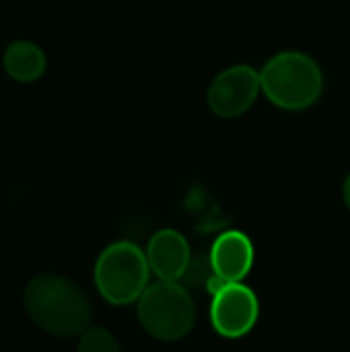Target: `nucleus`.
Instances as JSON below:
<instances>
[{
    "label": "nucleus",
    "mask_w": 350,
    "mask_h": 352,
    "mask_svg": "<svg viewBox=\"0 0 350 352\" xmlns=\"http://www.w3.org/2000/svg\"><path fill=\"white\" fill-rule=\"evenodd\" d=\"M151 266L146 254L132 241L107 245L93 268V280L99 295L116 307L136 303L149 287Z\"/></svg>",
    "instance_id": "7ed1b4c3"
},
{
    "label": "nucleus",
    "mask_w": 350,
    "mask_h": 352,
    "mask_svg": "<svg viewBox=\"0 0 350 352\" xmlns=\"http://www.w3.org/2000/svg\"><path fill=\"white\" fill-rule=\"evenodd\" d=\"M29 320L50 336L72 338L91 328L93 311L83 289L56 272L33 276L23 291Z\"/></svg>",
    "instance_id": "f257e3e1"
},
{
    "label": "nucleus",
    "mask_w": 350,
    "mask_h": 352,
    "mask_svg": "<svg viewBox=\"0 0 350 352\" xmlns=\"http://www.w3.org/2000/svg\"><path fill=\"white\" fill-rule=\"evenodd\" d=\"M4 72L17 82H35L45 72V54L43 50L27 39L12 41L2 56Z\"/></svg>",
    "instance_id": "1a4fd4ad"
},
{
    "label": "nucleus",
    "mask_w": 350,
    "mask_h": 352,
    "mask_svg": "<svg viewBox=\"0 0 350 352\" xmlns=\"http://www.w3.org/2000/svg\"><path fill=\"white\" fill-rule=\"evenodd\" d=\"M342 200H344L347 208L350 210V173L347 175V179H344V186H342Z\"/></svg>",
    "instance_id": "9b49d317"
},
{
    "label": "nucleus",
    "mask_w": 350,
    "mask_h": 352,
    "mask_svg": "<svg viewBox=\"0 0 350 352\" xmlns=\"http://www.w3.org/2000/svg\"><path fill=\"white\" fill-rule=\"evenodd\" d=\"M138 322L146 334L163 342L186 338L196 324V303L179 283L157 280L136 301Z\"/></svg>",
    "instance_id": "20e7f679"
},
{
    "label": "nucleus",
    "mask_w": 350,
    "mask_h": 352,
    "mask_svg": "<svg viewBox=\"0 0 350 352\" xmlns=\"http://www.w3.org/2000/svg\"><path fill=\"white\" fill-rule=\"evenodd\" d=\"M76 352H122V346L109 330L91 326L78 336Z\"/></svg>",
    "instance_id": "9d476101"
},
{
    "label": "nucleus",
    "mask_w": 350,
    "mask_h": 352,
    "mask_svg": "<svg viewBox=\"0 0 350 352\" xmlns=\"http://www.w3.org/2000/svg\"><path fill=\"white\" fill-rule=\"evenodd\" d=\"M260 82L266 99L289 111L311 107L324 91L318 62L295 50L272 56L260 72Z\"/></svg>",
    "instance_id": "f03ea898"
},
{
    "label": "nucleus",
    "mask_w": 350,
    "mask_h": 352,
    "mask_svg": "<svg viewBox=\"0 0 350 352\" xmlns=\"http://www.w3.org/2000/svg\"><path fill=\"white\" fill-rule=\"evenodd\" d=\"M210 324L223 338H241L258 322L260 301L243 283H219L212 278Z\"/></svg>",
    "instance_id": "39448f33"
},
{
    "label": "nucleus",
    "mask_w": 350,
    "mask_h": 352,
    "mask_svg": "<svg viewBox=\"0 0 350 352\" xmlns=\"http://www.w3.org/2000/svg\"><path fill=\"white\" fill-rule=\"evenodd\" d=\"M146 260L151 272L159 280L177 283L190 268V243L188 239L175 229H161L157 231L146 245Z\"/></svg>",
    "instance_id": "6e6552de"
},
{
    "label": "nucleus",
    "mask_w": 350,
    "mask_h": 352,
    "mask_svg": "<svg viewBox=\"0 0 350 352\" xmlns=\"http://www.w3.org/2000/svg\"><path fill=\"white\" fill-rule=\"evenodd\" d=\"M260 91V72L248 64H237L225 68L212 78L206 99L215 116L239 118L256 103Z\"/></svg>",
    "instance_id": "423d86ee"
},
{
    "label": "nucleus",
    "mask_w": 350,
    "mask_h": 352,
    "mask_svg": "<svg viewBox=\"0 0 350 352\" xmlns=\"http://www.w3.org/2000/svg\"><path fill=\"white\" fill-rule=\"evenodd\" d=\"M254 266V245L241 231H225L210 248V272L219 283H241Z\"/></svg>",
    "instance_id": "0eeeda50"
}]
</instances>
